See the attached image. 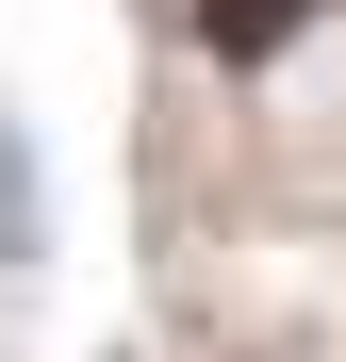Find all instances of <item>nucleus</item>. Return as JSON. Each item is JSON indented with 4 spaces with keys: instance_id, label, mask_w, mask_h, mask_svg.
I'll return each mask as SVG.
<instances>
[{
    "instance_id": "1",
    "label": "nucleus",
    "mask_w": 346,
    "mask_h": 362,
    "mask_svg": "<svg viewBox=\"0 0 346 362\" xmlns=\"http://www.w3.org/2000/svg\"><path fill=\"white\" fill-rule=\"evenodd\" d=\"M182 17H198V49H214V66H280V49L330 17V0H182Z\"/></svg>"
},
{
    "instance_id": "2",
    "label": "nucleus",
    "mask_w": 346,
    "mask_h": 362,
    "mask_svg": "<svg viewBox=\"0 0 346 362\" xmlns=\"http://www.w3.org/2000/svg\"><path fill=\"white\" fill-rule=\"evenodd\" d=\"M0 264H33V198H17V132H0Z\"/></svg>"
}]
</instances>
